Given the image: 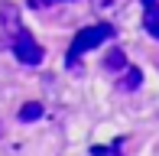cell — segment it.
<instances>
[{
    "instance_id": "cell-1",
    "label": "cell",
    "mask_w": 159,
    "mask_h": 156,
    "mask_svg": "<svg viewBox=\"0 0 159 156\" xmlns=\"http://www.w3.org/2000/svg\"><path fill=\"white\" fill-rule=\"evenodd\" d=\"M111 36H114V26H111V23H98V26H84V30H78L75 39H71V49H68V62L75 65L84 52L98 49L101 42H107Z\"/></svg>"
},
{
    "instance_id": "cell-6",
    "label": "cell",
    "mask_w": 159,
    "mask_h": 156,
    "mask_svg": "<svg viewBox=\"0 0 159 156\" xmlns=\"http://www.w3.org/2000/svg\"><path fill=\"white\" fill-rule=\"evenodd\" d=\"M104 65L111 68V72H120V68L127 65V55L120 52V49H114V52H111V55H107V59H104Z\"/></svg>"
},
{
    "instance_id": "cell-8",
    "label": "cell",
    "mask_w": 159,
    "mask_h": 156,
    "mask_svg": "<svg viewBox=\"0 0 159 156\" xmlns=\"http://www.w3.org/2000/svg\"><path fill=\"white\" fill-rule=\"evenodd\" d=\"M140 3H143V7H153V3H159V0H140Z\"/></svg>"
},
{
    "instance_id": "cell-2",
    "label": "cell",
    "mask_w": 159,
    "mask_h": 156,
    "mask_svg": "<svg viewBox=\"0 0 159 156\" xmlns=\"http://www.w3.org/2000/svg\"><path fill=\"white\" fill-rule=\"evenodd\" d=\"M10 49H13V55H16V62H23V65H39V62H42L39 42H36L26 30H20V26H16V36H13Z\"/></svg>"
},
{
    "instance_id": "cell-7",
    "label": "cell",
    "mask_w": 159,
    "mask_h": 156,
    "mask_svg": "<svg viewBox=\"0 0 159 156\" xmlns=\"http://www.w3.org/2000/svg\"><path fill=\"white\" fill-rule=\"evenodd\" d=\"M33 10H42V7H52V3H68V0H26Z\"/></svg>"
},
{
    "instance_id": "cell-4",
    "label": "cell",
    "mask_w": 159,
    "mask_h": 156,
    "mask_svg": "<svg viewBox=\"0 0 159 156\" xmlns=\"http://www.w3.org/2000/svg\"><path fill=\"white\" fill-rule=\"evenodd\" d=\"M140 81H143V72H140V68H127L120 88H124V91H133V88H140Z\"/></svg>"
},
{
    "instance_id": "cell-5",
    "label": "cell",
    "mask_w": 159,
    "mask_h": 156,
    "mask_svg": "<svg viewBox=\"0 0 159 156\" xmlns=\"http://www.w3.org/2000/svg\"><path fill=\"white\" fill-rule=\"evenodd\" d=\"M42 117V104H23V108H20V120H23V124H30V120H39Z\"/></svg>"
},
{
    "instance_id": "cell-3",
    "label": "cell",
    "mask_w": 159,
    "mask_h": 156,
    "mask_svg": "<svg viewBox=\"0 0 159 156\" xmlns=\"http://www.w3.org/2000/svg\"><path fill=\"white\" fill-rule=\"evenodd\" d=\"M143 30H146L153 39H159V3L146 7V16H143Z\"/></svg>"
}]
</instances>
